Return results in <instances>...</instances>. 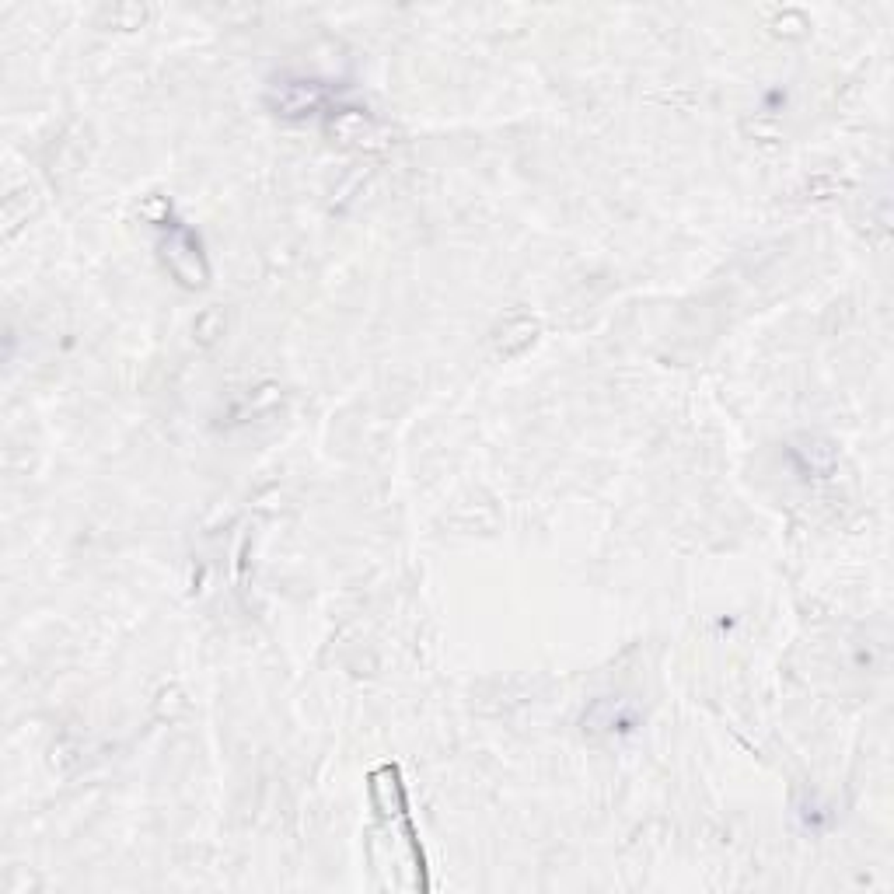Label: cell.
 I'll use <instances>...</instances> for the list:
<instances>
[{
  "label": "cell",
  "mask_w": 894,
  "mask_h": 894,
  "mask_svg": "<svg viewBox=\"0 0 894 894\" xmlns=\"http://www.w3.org/2000/svg\"><path fill=\"white\" fill-rule=\"evenodd\" d=\"M200 245V238H196L193 231H189V227H182L179 221H175V227H172V234H168V241L161 248H165V262H168V269H172L175 276H179L182 280V259H189L196 266V262H200L203 266V255L200 252H186V248H196Z\"/></svg>",
  "instance_id": "6da1fadb"
}]
</instances>
